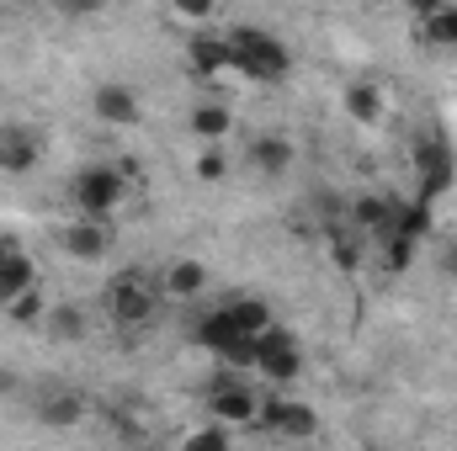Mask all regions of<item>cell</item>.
<instances>
[{"mask_svg": "<svg viewBox=\"0 0 457 451\" xmlns=\"http://www.w3.org/2000/svg\"><path fill=\"white\" fill-rule=\"evenodd\" d=\"M224 43H228V70H234L239 80L277 86V80L293 75V48H287L277 32H266V27H250V21L224 27Z\"/></svg>", "mask_w": 457, "mask_h": 451, "instance_id": "cell-1", "label": "cell"}, {"mask_svg": "<svg viewBox=\"0 0 457 451\" xmlns=\"http://www.w3.org/2000/svg\"><path fill=\"white\" fill-rule=\"evenodd\" d=\"M102 303H107V319L112 324L144 330V324H154V308H160V276H149L144 266H122V271L107 276Z\"/></svg>", "mask_w": 457, "mask_h": 451, "instance_id": "cell-2", "label": "cell"}, {"mask_svg": "<svg viewBox=\"0 0 457 451\" xmlns=\"http://www.w3.org/2000/svg\"><path fill=\"white\" fill-rule=\"evenodd\" d=\"M128 202V176L117 165H86L70 181V208L86 218H112L117 208Z\"/></svg>", "mask_w": 457, "mask_h": 451, "instance_id": "cell-3", "label": "cell"}, {"mask_svg": "<svg viewBox=\"0 0 457 451\" xmlns=\"http://www.w3.org/2000/svg\"><path fill=\"white\" fill-rule=\"evenodd\" d=\"M415 197L420 202H431L436 208V197H447L453 192V181H457V154H453V144L442 138V133H420L415 138Z\"/></svg>", "mask_w": 457, "mask_h": 451, "instance_id": "cell-4", "label": "cell"}, {"mask_svg": "<svg viewBox=\"0 0 457 451\" xmlns=\"http://www.w3.org/2000/svg\"><path fill=\"white\" fill-rule=\"evenodd\" d=\"M271 388H287V382H298L303 377V345L293 330H282V324H271V330H261L255 335V361H250Z\"/></svg>", "mask_w": 457, "mask_h": 451, "instance_id": "cell-5", "label": "cell"}, {"mask_svg": "<svg viewBox=\"0 0 457 451\" xmlns=\"http://www.w3.org/2000/svg\"><path fill=\"white\" fill-rule=\"evenodd\" d=\"M208 414L224 420L228 430H250V425H255L261 398H255V388L239 377V366H224V372L208 382Z\"/></svg>", "mask_w": 457, "mask_h": 451, "instance_id": "cell-6", "label": "cell"}, {"mask_svg": "<svg viewBox=\"0 0 457 451\" xmlns=\"http://www.w3.org/2000/svg\"><path fill=\"white\" fill-rule=\"evenodd\" d=\"M255 425L266 430V436H277V441H309L314 430H320V414L303 404V398H261V414H255Z\"/></svg>", "mask_w": 457, "mask_h": 451, "instance_id": "cell-7", "label": "cell"}, {"mask_svg": "<svg viewBox=\"0 0 457 451\" xmlns=\"http://www.w3.org/2000/svg\"><path fill=\"white\" fill-rule=\"evenodd\" d=\"M112 218H86V213H75V224L59 228V250L70 255V260H86V266H96V260H107L112 255Z\"/></svg>", "mask_w": 457, "mask_h": 451, "instance_id": "cell-8", "label": "cell"}, {"mask_svg": "<svg viewBox=\"0 0 457 451\" xmlns=\"http://www.w3.org/2000/svg\"><path fill=\"white\" fill-rule=\"evenodd\" d=\"M91 112H96V122H107V127H138V122H144V102H138L133 86L102 80V86L91 91Z\"/></svg>", "mask_w": 457, "mask_h": 451, "instance_id": "cell-9", "label": "cell"}, {"mask_svg": "<svg viewBox=\"0 0 457 451\" xmlns=\"http://www.w3.org/2000/svg\"><path fill=\"white\" fill-rule=\"evenodd\" d=\"M394 192H356L351 197V213H345V224L361 228L367 234V244H383L388 234H394Z\"/></svg>", "mask_w": 457, "mask_h": 451, "instance_id": "cell-10", "label": "cell"}, {"mask_svg": "<svg viewBox=\"0 0 457 451\" xmlns=\"http://www.w3.org/2000/svg\"><path fill=\"white\" fill-rule=\"evenodd\" d=\"M187 70H192L197 80L234 75V70H228V43H224V32H208V27H197V32H192V43H187Z\"/></svg>", "mask_w": 457, "mask_h": 451, "instance_id": "cell-11", "label": "cell"}, {"mask_svg": "<svg viewBox=\"0 0 457 451\" xmlns=\"http://www.w3.org/2000/svg\"><path fill=\"white\" fill-rule=\"evenodd\" d=\"M37 160H43V138L37 133H27V127H5L0 133V176H27V170H37Z\"/></svg>", "mask_w": 457, "mask_h": 451, "instance_id": "cell-12", "label": "cell"}, {"mask_svg": "<svg viewBox=\"0 0 457 451\" xmlns=\"http://www.w3.org/2000/svg\"><path fill=\"white\" fill-rule=\"evenodd\" d=\"M245 160H250V170H261V176H287L293 160H298V149H293V138H282V133H261V138H250Z\"/></svg>", "mask_w": 457, "mask_h": 451, "instance_id": "cell-13", "label": "cell"}, {"mask_svg": "<svg viewBox=\"0 0 457 451\" xmlns=\"http://www.w3.org/2000/svg\"><path fill=\"white\" fill-rule=\"evenodd\" d=\"M203 287H208V266H203V260H170V266L160 271V298L187 303V298H197Z\"/></svg>", "mask_w": 457, "mask_h": 451, "instance_id": "cell-14", "label": "cell"}, {"mask_svg": "<svg viewBox=\"0 0 457 451\" xmlns=\"http://www.w3.org/2000/svg\"><path fill=\"white\" fill-rule=\"evenodd\" d=\"M224 314L234 319V330L239 335H261V330H271L277 324V314H271V303L266 298H250V292H234V298H224Z\"/></svg>", "mask_w": 457, "mask_h": 451, "instance_id": "cell-15", "label": "cell"}, {"mask_svg": "<svg viewBox=\"0 0 457 451\" xmlns=\"http://www.w3.org/2000/svg\"><path fill=\"white\" fill-rule=\"evenodd\" d=\"M187 133L197 138V144H219L234 133V112H228L224 102H197L192 112H187Z\"/></svg>", "mask_w": 457, "mask_h": 451, "instance_id": "cell-16", "label": "cell"}, {"mask_svg": "<svg viewBox=\"0 0 457 451\" xmlns=\"http://www.w3.org/2000/svg\"><path fill=\"white\" fill-rule=\"evenodd\" d=\"M27 287H37V260H32L27 250H16V255L0 260V308H5L16 292H27Z\"/></svg>", "mask_w": 457, "mask_h": 451, "instance_id": "cell-17", "label": "cell"}, {"mask_svg": "<svg viewBox=\"0 0 457 451\" xmlns=\"http://www.w3.org/2000/svg\"><path fill=\"white\" fill-rule=\"evenodd\" d=\"M345 112H351V122L372 127V122L383 117V91H378L372 80H351V86H345Z\"/></svg>", "mask_w": 457, "mask_h": 451, "instance_id": "cell-18", "label": "cell"}, {"mask_svg": "<svg viewBox=\"0 0 457 451\" xmlns=\"http://www.w3.org/2000/svg\"><path fill=\"white\" fill-rule=\"evenodd\" d=\"M37 420H43V425L70 430V425H80V420H86V398H80V393H54V398H43Z\"/></svg>", "mask_w": 457, "mask_h": 451, "instance_id": "cell-19", "label": "cell"}, {"mask_svg": "<svg viewBox=\"0 0 457 451\" xmlns=\"http://www.w3.org/2000/svg\"><path fill=\"white\" fill-rule=\"evenodd\" d=\"M192 176L203 181V186H219L228 176V138H219V144H203L197 154H192Z\"/></svg>", "mask_w": 457, "mask_h": 451, "instance_id": "cell-20", "label": "cell"}, {"mask_svg": "<svg viewBox=\"0 0 457 451\" xmlns=\"http://www.w3.org/2000/svg\"><path fill=\"white\" fill-rule=\"evenodd\" d=\"M43 330L54 340H86V308H75V303H54L48 314H43Z\"/></svg>", "mask_w": 457, "mask_h": 451, "instance_id": "cell-21", "label": "cell"}, {"mask_svg": "<svg viewBox=\"0 0 457 451\" xmlns=\"http://www.w3.org/2000/svg\"><path fill=\"white\" fill-rule=\"evenodd\" d=\"M420 37H426L431 48H457V0H447L442 11H431V16L420 21Z\"/></svg>", "mask_w": 457, "mask_h": 451, "instance_id": "cell-22", "label": "cell"}, {"mask_svg": "<svg viewBox=\"0 0 457 451\" xmlns=\"http://www.w3.org/2000/svg\"><path fill=\"white\" fill-rule=\"evenodd\" d=\"M0 314H5L11 324H43V314H48V303H43V282H37V287H27V292H16Z\"/></svg>", "mask_w": 457, "mask_h": 451, "instance_id": "cell-23", "label": "cell"}, {"mask_svg": "<svg viewBox=\"0 0 457 451\" xmlns=\"http://www.w3.org/2000/svg\"><path fill=\"white\" fill-rule=\"evenodd\" d=\"M361 250H367V234H361V228H336V234H330V255H336V266H341V271H356V266H361Z\"/></svg>", "mask_w": 457, "mask_h": 451, "instance_id": "cell-24", "label": "cell"}, {"mask_svg": "<svg viewBox=\"0 0 457 451\" xmlns=\"http://www.w3.org/2000/svg\"><path fill=\"white\" fill-rule=\"evenodd\" d=\"M170 16H181L187 27H203L219 16V0H170Z\"/></svg>", "mask_w": 457, "mask_h": 451, "instance_id": "cell-25", "label": "cell"}, {"mask_svg": "<svg viewBox=\"0 0 457 451\" xmlns=\"http://www.w3.org/2000/svg\"><path fill=\"white\" fill-rule=\"evenodd\" d=\"M378 250H383V266L388 271H410V260H415V239H383Z\"/></svg>", "mask_w": 457, "mask_h": 451, "instance_id": "cell-26", "label": "cell"}, {"mask_svg": "<svg viewBox=\"0 0 457 451\" xmlns=\"http://www.w3.org/2000/svg\"><path fill=\"white\" fill-rule=\"evenodd\" d=\"M228 436H234V430H228L224 420H213V425H203V430H187L181 441H187V447H228Z\"/></svg>", "mask_w": 457, "mask_h": 451, "instance_id": "cell-27", "label": "cell"}, {"mask_svg": "<svg viewBox=\"0 0 457 451\" xmlns=\"http://www.w3.org/2000/svg\"><path fill=\"white\" fill-rule=\"evenodd\" d=\"M54 11H59V16H70V21H91V16H102V11H107V0H54Z\"/></svg>", "mask_w": 457, "mask_h": 451, "instance_id": "cell-28", "label": "cell"}, {"mask_svg": "<svg viewBox=\"0 0 457 451\" xmlns=\"http://www.w3.org/2000/svg\"><path fill=\"white\" fill-rule=\"evenodd\" d=\"M436 266H442L447 282H457V239H442V260H436Z\"/></svg>", "mask_w": 457, "mask_h": 451, "instance_id": "cell-29", "label": "cell"}, {"mask_svg": "<svg viewBox=\"0 0 457 451\" xmlns=\"http://www.w3.org/2000/svg\"><path fill=\"white\" fill-rule=\"evenodd\" d=\"M404 5H410V16H415V21H426V16H431V11H442L447 0H404Z\"/></svg>", "mask_w": 457, "mask_h": 451, "instance_id": "cell-30", "label": "cell"}, {"mask_svg": "<svg viewBox=\"0 0 457 451\" xmlns=\"http://www.w3.org/2000/svg\"><path fill=\"white\" fill-rule=\"evenodd\" d=\"M11 388H16V382H11V377H0V393H11Z\"/></svg>", "mask_w": 457, "mask_h": 451, "instance_id": "cell-31", "label": "cell"}]
</instances>
